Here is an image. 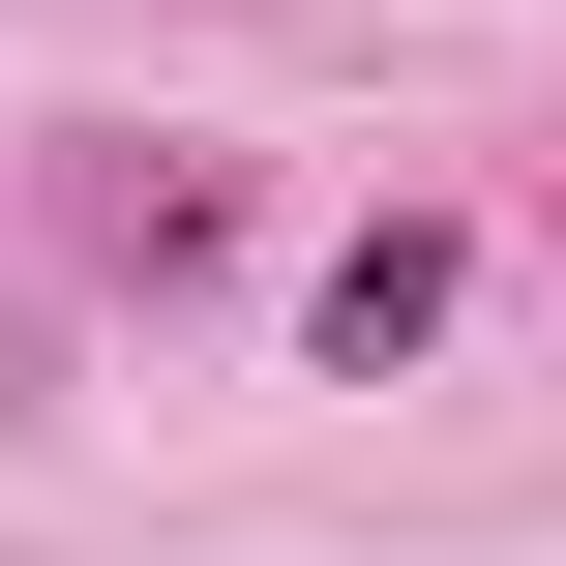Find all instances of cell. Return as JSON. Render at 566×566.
Returning a JSON list of instances; mask_svg holds the SVG:
<instances>
[{
  "mask_svg": "<svg viewBox=\"0 0 566 566\" xmlns=\"http://www.w3.org/2000/svg\"><path fill=\"white\" fill-rule=\"evenodd\" d=\"M448 298H478V269H448V209H388V239H328V298H298V328H328V358L388 388V358H418Z\"/></svg>",
  "mask_w": 566,
  "mask_h": 566,
  "instance_id": "6da1fadb",
  "label": "cell"
}]
</instances>
